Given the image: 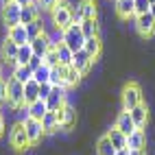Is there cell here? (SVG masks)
<instances>
[{
	"label": "cell",
	"mask_w": 155,
	"mask_h": 155,
	"mask_svg": "<svg viewBox=\"0 0 155 155\" xmlns=\"http://www.w3.org/2000/svg\"><path fill=\"white\" fill-rule=\"evenodd\" d=\"M7 81V105L11 107L13 111H20V109H24V85L20 83V81H15L13 77H9L5 79Z\"/></svg>",
	"instance_id": "1"
},
{
	"label": "cell",
	"mask_w": 155,
	"mask_h": 155,
	"mask_svg": "<svg viewBox=\"0 0 155 155\" xmlns=\"http://www.w3.org/2000/svg\"><path fill=\"white\" fill-rule=\"evenodd\" d=\"M72 7L66 2V0H61V2H57V7L50 11V20H53V26L59 28V31H66L70 24H72Z\"/></svg>",
	"instance_id": "2"
},
{
	"label": "cell",
	"mask_w": 155,
	"mask_h": 155,
	"mask_svg": "<svg viewBox=\"0 0 155 155\" xmlns=\"http://www.w3.org/2000/svg\"><path fill=\"white\" fill-rule=\"evenodd\" d=\"M61 44H66L72 53H79V50H83L85 46V35L83 31H81V24H70L64 35H61Z\"/></svg>",
	"instance_id": "3"
},
{
	"label": "cell",
	"mask_w": 155,
	"mask_h": 155,
	"mask_svg": "<svg viewBox=\"0 0 155 155\" xmlns=\"http://www.w3.org/2000/svg\"><path fill=\"white\" fill-rule=\"evenodd\" d=\"M122 109L131 111L133 107H138L144 103V96H142V87L136 83V81H129V83L122 87Z\"/></svg>",
	"instance_id": "4"
},
{
	"label": "cell",
	"mask_w": 155,
	"mask_h": 155,
	"mask_svg": "<svg viewBox=\"0 0 155 155\" xmlns=\"http://www.w3.org/2000/svg\"><path fill=\"white\" fill-rule=\"evenodd\" d=\"M9 144L15 149V151H26L31 147L28 142V136H26V129H24V122L18 120L15 125L11 127V131H9Z\"/></svg>",
	"instance_id": "5"
},
{
	"label": "cell",
	"mask_w": 155,
	"mask_h": 155,
	"mask_svg": "<svg viewBox=\"0 0 155 155\" xmlns=\"http://www.w3.org/2000/svg\"><path fill=\"white\" fill-rule=\"evenodd\" d=\"M20 11H22V7L15 5L13 0L11 2H2V7H0V18H2L5 28H13V26L20 24Z\"/></svg>",
	"instance_id": "6"
},
{
	"label": "cell",
	"mask_w": 155,
	"mask_h": 155,
	"mask_svg": "<svg viewBox=\"0 0 155 155\" xmlns=\"http://www.w3.org/2000/svg\"><path fill=\"white\" fill-rule=\"evenodd\" d=\"M22 122H24V129H26V136H28L31 147H35V144L42 142V138L46 136V133H44V127H42V120L26 118V120H22Z\"/></svg>",
	"instance_id": "7"
},
{
	"label": "cell",
	"mask_w": 155,
	"mask_h": 155,
	"mask_svg": "<svg viewBox=\"0 0 155 155\" xmlns=\"http://www.w3.org/2000/svg\"><path fill=\"white\" fill-rule=\"evenodd\" d=\"M136 31L142 35V37H153L155 35V18L151 13H142V15H136Z\"/></svg>",
	"instance_id": "8"
},
{
	"label": "cell",
	"mask_w": 155,
	"mask_h": 155,
	"mask_svg": "<svg viewBox=\"0 0 155 155\" xmlns=\"http://www.w3.org/2000/svg\"><path fill=\"white\" fill-rule=\"evenodd\" d=\"M66 105H68V103H66V87H53L50 96L46 98L48 111H59V109H64Z\"/></svg>",
	"instance_id": "9"
},
{
	"label": "cell",
	"mask_w": 155,
	"mask_h": 155,
	"mask_svg": "<svg viewBox=\"0 0 155 155\" xmlns=\"http://www.w3.org/2000/svg\"><path fill=\"white\" fill-rule=\"evenodd\" d=\"M57 118H59V129L68 131V129H72L77 125V109L72 105H66L64 109L57 111Z\"/></svg>",
	"instance_id": "10"
},
{
	"label": "cell",
	"mask_w": 155,
	"mask_h": 155,
	"mask_svg": "<svg viewBox=\"0 0 155 155\" xmlns=\"http://www.w3.org/2000/svg\"><path fill=\"white\" fill-rule=\"evenodd\" d=\"M114 127H116L118 131H122L125 136H131V133L136 131V125H133V120H131V114H129L127 109L118 111L116 120H114Z\"/></svg>",
	"instance_id": "11"
},
{
	"label": "cell",
	"mask_w": 155,
	"mask_h": 155,
	"mask_svg": "<svg viewBox=\"0 0 155 155\" xmlns=\"http://www.w3.org/2000/svg\"><path fill=\"white\" fill-rule=\"evenodd\" d=\"M92 64H94V59H92V57L85 53V50H79V53H74V57H72V68H77L83 77L90 72Z\"/></svg>",
	"instance_id": "12"
},
{
	"label": "cell",
	"mask_w": 155,
	"mask_h": 155,
	"mask_svg": "<svg viewBox=\"0 0 155 155\" xmlns=\"http://www.w3.org/2000/svg\"><path fill=\"white\" fill-rule=\"evenodd\" d=\"M31 44V48H33V55H37V57H46V53L50 48H53V42H50V37H48V33H44V35H39L37 39H33V42H28Z\"/></svg>",
	"instance_id": "13"
},
{
	"label": "cell",
	"mask_w": 155,
	"mask_h": 155,
	"mask_svg": "<svg viewBox=\"0 0 155 155\" xmlns=\"http://www.w3.org/2000/svg\"><path fill=\"white\" fill-rule=\"evenodd\" d=\"M127 149L129 151L147 149V131H144V129H136L131 136H127Z\"/></svg>",
	"instance_id": "14"
},
{
	"label": "cell",
	"mask_w": 155,
	"mask_h": 155,
	"mask_svg": "<svg viewBox=\"0 0 155 155\" xmlns=\"http://www.w3.org/2000/svg\"><path fill=\"white\" fill-rule=\"evenodd\" d=\"M131 120H133V125H136V129H144L147 127V122H149V107L144 105H138V107H133L131 111Z\"/></svg>",
	"instance_id": "15"
},
{
	"label": "cell",
	"mask_w": 155,
	"mask_h": 155,
	"mask_svg": "<svg viewBox=\"0 0 155 155\" xmlns=\"http://www.w3.org/2000/svg\"><path fill=\"white\" fill-rule=\"evenodd\" d=\"M18 44L11 42L9 37H5V42H2V48H0V55H2V61H7V64H13L15 68V57H18Z\"/></svg>",
	"instance_id": "16"
},
{
	"label": "cell",
	"mask_w": 155,
	"mask_h": 155,
	"mask_svg": "<svg viewBox=\"0 0 155 155\" xmlns=\"http://www.w3.org/2000/svg\"><path fill=\"white\" fill-rule=\"evenodd\" d=\"M7 37L11 39V42H15L18 46H24V44H28V42H31L24 24H18V26H13V28H7Z\"/></svg>",
	"instance_id": "17"
},
{
	"label": "cell",
	"mask_w": 155,
	"mask_h": 155,
	"mask_svg": "<svg viewBox=\"0 0 155 155\" xmlns=\"http://www.w3.org/2000/svg\"><path fill=\"white\" fill-rule=\"evenodd\" d=\"M74 7L81 11L83 20H94L96 13H98V5H96V0H79Z\"/></svg>",
	"instance_id": "18"
},
{
	"label": "cell",
	"mask_w": 155,
	"mask_h": 155,
	"mask_svg": "<svg viewBox=\"0 0 155 155\" xmlns=\"http://www.w3.org/2000/svg\"><path fill=\"white\" fill-rule=\"evenodd\" d=\"M116 15L120 20L136 18V11H133V0H116Z\"/></svg>",
	"instance_id": "19"
},
{
	"label": "cell",
	"mask_w": 155,
	"mask_h": 155,
	"mask_svg": "<svg viewBox=\"0 0 155 155\" xmlns=\"http://www.w3.org/2000/svg\"><path fill=\"white\" fill-rule=\"evenodd\" d=\"M105 136L109 138V142L114 144V149H116V151H122V149H127V136H125L122 131H118L116 127H111V129L105 133Z\"/></svg>",
	"instance_id": "20"
},
{
	"label": "cell",
	"mask_w": 155,
	"mask_h": 155,
	"mask_svg": "<svg viewBox=\"0 0 155 155\" xmlns=\"http://www.w3.org/2000/svg\"><path fill=\"white\" fill-rule=\"evenodd\" d=\"M26 114L28 118H35V120H42L46 114H48V107H46V101H35L33 105H26Z\"/></svg>",
	"instance_id": "21"
},
{
	"label": "cell",
	"mask_w": 155,
	"mask_h": 155,
	"mask_svg": "<svg viewBox=\"0 0 155 155\" xmlns=\"http://www.w3.org/2000/svg\"><path fill=\"white\" fill-rule=\"evenodd\" d=\"M39 18V7L37 2L35 5H31V7H22V11H20V24H31V22H35V20Z\"/></svg>",
	"instance_id": "22"
},
{
	"label": "cell",
	"mask_w": 155,
	"mask_h": 155,
	"mask_svg": "<svg viewBox=\"0 0 155 155\" xmlns=\"http://www.w3.org/2000/svg\"><path fill=\"white\" fill-rule=\"evenodd\" d=\"M35 101H39V83L28 81L24 83V105H33Z\"/></svg>",
	"instance_id": "23"
},
{
	"label": "cell",
	"mask_w": 155,
	"mask_h": 155,
	"mask_svg": "<svg viewBox=\"0 0 155 155\" xmlns=\"http://www.w3.org/2000/svg\"><path fill=\"white\" fill-rule=\"evenodd\" d=\"M83 50H85V53L96 61V59L101 57V50H103V42H101V37H90V39H85Z\"/></svg>",
	"instance_id": "24"
},
{
	"label": "cell",
	"mask_w": 155,
	"mask_h": 155,
	"mask_svg": "<svg viewBox=\"0 0 155 155\" xmlns=\"http://www.w3.org/2000/svg\"><path fill=\"white\" fill-rule=\"evenodd\" d=\"M42 127H44V133H57V131H59L57 111H48V114H46V116L42 118Z\"/></svg>",
	"instance_id": "25"
},
{
	"label": "cell",
	"mask_w": 155,
	"mask_h": 155,
	"mask_svg": "<svg viewBox=\"0 0 155 155\" xmlns=\"http://www.w3.org/2000/svg\"><path fill=\"white\" fill-rule=\"evenodd\" d=\"M64 77H66V68L64 66H53V68H50V81H48V83L53 87H66Z\"/></svg>",
	"instance_id": "26"
},
{
	"label": "cell",
	"mask_w": 155,
	"mask_h": 155,
	"mask_svg": "<svg viewBox=\"0 0 155 155\" xmlns=\"http://www.w3.org/2000/svg\"><path fill=\"white\" fill-rule=\"evenodd\" d=\"M11 77L24 85V83H28V81H33V70H31L28 66H15L13 72H11Z\"/></svg>",
	"instance_id": "27"
},
{
	"label": "cell",
	"mask_w": 155,
	"mask_h": 155,
	"mask_svg": "<svg viewBox=\"0 0 155 155\" xmlns=\"http://www.w3.org/2000/svg\"><path fill=\"white\" fill-rule=\"evenodd\" d=\"M72 57H74V53L66 46V44H57V59H59V66H72Z\"/></svg>",
	"instance_id": "28"
},
{
	"label": "cell",
	"mask_w": 155,
	"mask_h": 155,
	"mask_svg": "<svg viewBox=\"0 0 155 155\" xmlns=\"http://www.w3.org/2000/svg\"><path fill=\"white\" fill-rule=\"evenodd\" d=\"M81 31H83L85 39H90V37H98V31H101L98 20H96V18H94V20H83V22H81Z\"/></svg>",
	"instance_id": "29"
},
{
	"label": "cell",
	"mask_w": 155,
	"mask_h": 155,
	"mask_svg": "<svg viewBox=\"0 0 155 155\" xmlns=\"http://www.w3.org/2000/svg\"><path fill=\"white\" fill-rule=\"evenodd\" d=\"M81 72L77 70V68H72V66H68L66 68V77H64V83H66V90L68 87H77L79 85V81H81Z\"/></svg>",
	"instance_id": "30"
},
{
	"label": "cell",
	"mask_w": 155,
	"mask_h": 155,
	"mask_svg": "<svg viewBox=\"0 0 155 155\" xmlns=\"http://www.w3.org/2000/svg\"><path fill=\"white\" fill-rule=\"evenodd\" d=\"M31 57H33V48L31 44H24L18 48V57H15V66H28Z\"/></svg>",
	"instance_id": "31"
},
{
	"label": "cell",
	"mask_w": 155,
	"mask_h": 155,
	"mask_svg": "<svg viewBox=\"0 0 155 155\" xmlns=\"http://www.w3.org/2000/svg\"><path fill=\"white\" fill-rule=\"evenodd\" d=\"M26 33H28V39H31V42H33V39H37L39 35H44V33H46V28H44V22L37 18L35 22L26 24Z\"/></svg>",
	"instance_id": "32"
},
{
	"label": "cell",
	"mask_w": 155,
	"mask_h": 155,
	"mask_svg": "<svg viewBox=\"0 0 155 155\" xmlns=\"http://www.w3.org/2000/svg\"><path fill=\"white\" fill-rule=\"evenodd\" d=\"M96 155H116V149H114V144L109 142L107 136L98 138V142H96Z\"/></svg>",
	"instance_id": "33"
},
{
	"label": "cell",
	"mask_w": 155,
	"mask_h": 155,
	"mask_svg": "<svg viewBox=\"0 0 155 155\" xmlns=\"http://www.w3.org/2000/svg\"><path fill=\"white\" fill-rule=\"evenodd\" d=\"M33 81H35V83H39V85H42V83H48V81H50V66H46V64L39 66V68L33 72Z\"/></svg>",
	"instance_id": "34"
},
{
	"label": "cell",
	"mask_w": 155,
	"mask_h": 155,
	"mask_svg": "<svg viewBox=\"0 0 155 155\" xmlns=\"http://www.w3.org/2000/svg\"><path fill=\"white\" fill-rule=\"evenodd\" d=\"M149 9H151V2H149V0H133V11H136V15L149 13Z\"/></svg>",
	"instance_id": "35"
},
{
	"label": "cell",
	"mask_w": 155,
	"mask_h": 155,
	"mask_svg": "<svg viewBox=\"0 0 155 155\" xmlns=\"http://www.w3.org/2000/svg\"><path fill=\"white\" fill-rule=\"evenodd\" d=\"M44 64H46V66H50V68H53V66H59V59H57V46H53V48H50L48 53H46Z\"/></svg>",
	"instance_id": "36"
},
{
	"label": "cell",
	"mask_w": 155,
	"mask_h": 155,
	"mask_svg": "<svg viewBox=\"0 0 155 155\" xmlns=\"http://www.w3.org/2000/svg\"><path fill=\"white\" fill-rule=\"evenodd\" d=\"M59 0H37V7H39V11H53V9L57 7Z\"/></svg>",
	"instance_id": "37"
},
{
	"label": "cell",
	"mask_w": 155,
	"mask_h": 155,
	"mask_svg": "<svg viewBox=\"0 0 155 155\" xmlns=\"http://www.w3.org/2000/svg\"><path fill=\"white\" fill-rule=\"evenodd\" d=\"M50 92H53V85H50V83H42V85H39V98L46 101L50 96Z\"/></svg>",
	"instance_id": "38"
},
{
	"label": "cell",
	"mask_w": 155,
	"mask_h": 155,
	"mask_svg": "<svg viewBox=\"0 0 155 155\" xmlns=\"http://www.w3.org/2000/svg\"><path fill=\"white\" fill-rule=\"evenodd\" d=\"M42 64H44V59H42V57H37V55H33V57H31V61H28V68L35 72L39 66H42Z\"/></svg>",
	"instance_id": "39"
},
{
	"label": "cell",
	"mask_w": 155,
	"mask_h": 155,
	"mask_svg": "<svg viewBox=\"0 0 155 155\" xmlns=\"http://www.w3.org/2000/svg\"><path fill=\"white\" fill-rule=\"evenodd\" d=\"M7 101V81H0V103Z\"/></svg>",
	"instance_id": "40"
},
{
	"label": "cell",
	"mask_w": 155,
	"mask_h": 155,
	"mask_svg": "<svg viewBox=\"0 0 155 155\" xmlns=\"http://www.w3.org/2000/svg\"><path fill=\"white\" fill-rule=\"evenodd\" d=\"M15 5H20V7H31V5H35L37 0H13Z\"/></svg>",
	"instance_id": "41"
},
{
	"label": "cell",
	"mask_w": 155,
	"mask_h": 155,
	"mask_svg": "<svg viewBox=\"0 0 155 155\" xmlns=\"http://www.w3.org/2000/svg\"><path fill=\"white\" fill-rule=\"evenodd\" d=\"M129 155H147V149H140V151H129Z\"/></svg>",
	"instance_id": "42"
},
{
	"label": "cell",
	"mask_w": 155,
	"mask_h": 155,
	"mask_svg": "<svg viewBox=\"0 0 155 155\" xmlns=\"http://www.w3.org/2000/svg\"><path fill=\"white\" fill-rule=\"evenodd\" d=\"M2 133H5V118L0 116V136H2Z\"/></svg>",
	"instance_id": "43"
},
{
	"label": "cell",
	"mask_w": 155,
	"mask_h": 155,
	"mask_svg": "<svg viewBox=\"0 0 155 155\" xmlns=\"http://www.w3.org/2000/svg\"><path fill=\"white\" fill-rule=\"evenodd\" d=\"M116 155H129V149H122V151H116Z\"/></svg>",
	"instance_id": "44"
},
{
	"label": "cell",
	"mask_w": 155,
	"mask_h": 155,
	"mask_svg": "<svg viewBox=\"0 0 155 155\" xmlns=\"http://www.w3.org/2000/svg\"><path fill=\"white\" fill-rule=\"evenodd\" d=\"M149 13H151V15H153V18H155V2H153V5H151V9H149Z\"/></svg>",
	"instance_id": "45"
},
{
	"label": "cell",
	"mask_w": 155,
	"mask_h": 155,
	"mask_svg": "<svg viewBox=\"0 0 155 155\" xmlns=\"http://www.w3.org/2000/svg\"><path fill=\"white\" fill-rule=\"evenodd\" d=\"M0 81H5V74H2V64H0Z\"/></svg>",
	"instance_id": "46"
},
{
	"label": "cell",
	"mask_w": 155,
	"mask_h": 155,
	"mask_svg": "<svg viewBox=\"0 0 155 155\" xmlns=\"http://www.w3.org/2000/svg\"><path fill=\"white\" fill-rule=\"evenodd\" d=\"M0 2H11V0H0Z\"/></svg>",
	"instance_id": "47"
},
{
	"label": "cell",
	"mask_w": 155,
	"mask_h": 155,
	"mask_svg": "<svg viewBox=\"0 0 155 155\" xmlns=\"http://www.w3.org/2000/svg\"><path fill=\"white\" fill-rule=\"evenodd\" d=\"M0 111H2V103H0Z\"/></svg>",
	"instance_id": "48"
},
{
	"label": "cell",
	"mask_w": 155,
	"mask_h": 155,
	"mask_svg": "<svg viewBox=\"0 0 155 155\" xmlns=\"http://www.w3.org/2000/svg\"><path fill=\"white\" fill-rule=\"evenodd\" d=\"M149 2H151V5H153V2H155V0H149Z\"/></svg>",
	"instance_id": "49"
},
{
	"label": "cell",
	"mask_w": 155,
	"mask_h": 155,
	"mask_svg": "<svg viewBox=\"0 0 155 155\" xmlns=\"http://www.w3.org/2000/svg\"><path fill=\"white\" fill-rule=\"evenodd\" d=\"M0 61H2V57H0Z\"/></svg>",
	"instance_id": "50"
},
{
	"label": "cell",
	"mask_w": 155,
	"mask_h": 155,
	"mask_svg": "<svg viewBox=\"0 0 155 155\" xmlns=\"http://www.w3.org/2000/svg\"><path fill=\"white\" fill-rule=\"evenodd\" d=\"M59 2H61V0H59Z\"/></svg>",
	"instance_id": "51"
}]
</instances>
